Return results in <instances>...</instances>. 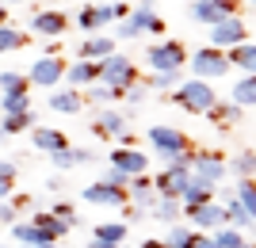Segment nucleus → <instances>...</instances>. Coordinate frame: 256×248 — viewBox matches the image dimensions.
I'll use <instances>...</instances> for the list:
<instances>
[{"label":"nucleus","mask_w":256,"mask_h":248,"mask_svg":"<svg viewBox=\"0 0 256 248\" xmlns=\"http://www.w3.org/2000/svg\"><path fill=\"white\" fill-rule=\"evenodd\" d=\"M146 141L153 145V153H157L164 164H188L192 161V138L184 134V130H172V126H150L146 130Z\"/></svg>","instance_id":"f257e3e1"},{"label":"nucleus","mask_w":256,"mask_h":248,"mask_svg":"<svg viewBox=\"0 0 256 248\" xmlns=\"http://www.w3.org/2000/svg\"><path fill=\"white\" fill-rule=\"evenodd\" d=\"M168 99H172V103H176L180 111H192V115H206V111L214 107L218 92L210 88V80H199V76H192V80H180V84L172 88Z\"/></svg>","instance_id":"f03ea898"},{"label":"nucleus","mask_w":256,"mask_h":248,"mask_svg":"<svg viewBox=\"0 0 256 248\" xmlns=\"http://www.w3.org/2000/svg\"><path fill=\"white\" fill-rule=\"evenodd\" d=\"M118 38H142V34H164V19L150 4H134V8L118 19Z\"/></svg>","instance_id":"7ed1b4c3"},{"label":"nucleus","mask_w":256,"mask_h":248,"mask_svg":"<svg viewBox=\"0 0 256 248\" xmlns=\"http://www.w3.org/2000/svg\"><path fill=\"white\" fill-rule=\"evenodd\" d=\"M146 61H150V73H180L188 65V50L176 38H160L146 50Z\"/></svg>","instance_id":"20e7f679"},{"label":"nucleus","mask_w":256,"mask_h":248,"mask_svg":"<svg viewBox=\"0 0 256 248\" xmlns=\"http://www.w3.org/2000/svg\"><path fill=\"white\" fill-rule=\"evenodd\" d=\"M100 80L122 92V88H130L134 80H138V65L130 61L126 54H118V50H111L107 57H100Z\"/></svg>","instance_id":"39448f33"},{"label":"nucleus","mask_w":256,"mask_h":248,"mask_svg":"<svg viewBox=\"0 0 256 248\" xmlns=\"http://www.w3.org/2000/svg\"><path fill=\"white\" fill-rule=\"evenodd\" d=\"M188 65H192V73L199 76V80H218V76L230 73L226 50H218V46H203V50L188 54Z\"/></svg>","instance_id":"423d86ee"},{"label":"nucleus","mask_w":256,"mask_h":248,"mask_svg":"<svg viewBox=\"0 0 256 248\" xmlns=\"http://www.w3.org/2000/svg\"><path fill=\"white\" fill-rule=\"evenodd\" d=\"M27 84L31 88H58L65 80V61L58 54H42L38 61H31V69H27Z\"/></svg>","instance_id":"0eeeda50"},{"label":"nucleus","mask_w":256,"mask_h":248,"mask_svg":"<svg viewBox=\"0 0 256 248\" xmlns=\"http://www.w3.org/2000/svg\"><path fill=\"white\" fill-rule=\"evenodd\" d=\"M188 168H192V176H199V180H206V184H222L226 176V157L218 149H192V161H188Z\"/></svg>","instance_id":"6e6552de"},{"label":"nucleus","mask_w":256,"mask_h":248,"mask_svg":"<svg viewBox=\"0 0 256 248\" xmlns=\"http://www.w3.org/2000/svg\"><path fill=\"white\" fill-rule=\"evenodd\" d=\"M184 218H188V226L199 229V233H210V229L226 226V214H222V203H218V199H206V203L184 206Z\"/></svg>","instance_id":"1a4fd4ad"},{"label":"nucleus","mask_w":256,"mask_h":248,"mask_svg":"<svg viewBox=\"0 0 256 248\" xmlns=\"http://www.w3.org/2000/svg\"><path fill=\"white\" fill-rule=\"evenodd\" d=\"M245 38H248V23L237 11L226 15V19H218V23H210V46H218V50H230V46L245 42Z\"/></svg>","instance_id":"9d476101"},{"label":"nucleus","mask_w":256,"mask_h":248,"mask_svg":"<svg viewBox=\"0 0 256 248\" xmlns=\"http://www.w3.org/2000/svg\"><path fill=\"white\" fill-rule=\"evenodd\" d=\"M107 164H111V168H118V172H126V176L150 172V153L134 149V145H115V149L107 153Z\"/></svg>","instance_id":"9b49d317"},{"label":"nucleus","mask_w":256,"mask_h":248,"mask_svg":"<svg viewBox=\"0 0 256 248\" xmlns=\"http://www.w3.org/2000/svg\"><path fill=\"white\" fill-rule=\"evenodd\" d=\"M188 180H192V168H188V164H164V172L153 176V191L180 199V191H184V184H188Z\"/></svg>","instance_id":"f8f14e48"},{"label":"nucleus","mask_w":256,"mask_h":248,"mask_svg":"<svg viewBox=\"0 0 256 248\" xmlns=\"http://www.w3.org/2000/svg\"><path fill=\"white\" fill-rule=\"evenodd\" d=\"M31 31L38 34V38H62V34L69 31V15L58 11V8L34 11V15H31Z\"/></svg>","instance_id":"ddd939ff"},{"label":"nucleus","mask_w":256,"mask_h":248,"mask_svg":"<svg viewBox=\"0 0 256 248\" xmlns=\"http://www.w3.org/2000/svg\"><path fill=\"white\" fill-rule=\"evenodd\" d=\"M80 199L84 203H92V206H122L126 203V187H115V184H107V180H100V184H88V187H80Z\"/></svg>","instance_id":"4468645a"},{"label":"nucleus","mask_w":256,"mask_h":248,"mask_svg":"<svg viewBox=\"0 0 256 248\" xmlns=\"http://www.w3.org/2000/svg\"><path fill=\"white\" fill-rule=\"evenodd\" d=\"M122 130H130V119L115 107V103H111V107H104V111H100V119L92 122V134H96V138H107V141H118V134H122Z\"/></svg>","instance_id":"2eb2a0df"},{"label":"nucleus","mask_w":256,"mask_h":248,"mask_svg":"<svg viewBox=\"0 0 256 248\" xmlns=\"http://www.w3.org/2000/svg\"><path fill=\"white\" fill-rule=\"evenodd\" d=\"M50 111L58 115H76V111H84V96H80V88H50Z\"/></svg>","instance_id":"dca6fc26"},{"label":"nucleus","mask_w":256,"mask_h":248,"mask_svg":"<svg viewBox=\"0 0 256 248\" xmlns=\"http://www.w3.org/2000/svg\"><path fill=\"white\" fill-rule=\"evenodd\" d=\"M65 80H69V88H84L92 80H100V61H88V57L65 61Z\"/></svg>","instance_id":"f3484780"},{"label":"nucleus","mask_w":256,"mask_h":248,"mask_svg":"<svg viewBox=\"0 0 256 248\" xmlns=\"http://www.w3.org/2000/svg\"><path fill=\"white\" fill-rule=\"evenodd\" d=\"M111 50H115V38H111V34H92V31H88L84 38H80V46H76V57L100 61V57H107Z\"/></svg>","instance_id":"a211bd4d"},{"label":"nucleus","mask_w":256,"mask_h":248,"mask_svg":"<svg viewBox=\"0 0 256 248\" xmlns=\"http://www.w3.org/2000/svg\"><path fill=\"white\" fill-rule=\"evenodd\" d=\"M192 19L195 23H203V27H210V23L226 19V15H234V11L226 8V4H218V0H192Z\"/></svg>","instance_id":"6ab92c4d"},{"label":"nucleus","mask_w":256,"mask_h":248,"mask_svg":"<svg viewBox=\"0 0 256 248\" xmlns=\"http://www.w3.org/2000/svg\"><path fill=\"white\" fill-rule=\"evenodd\" d=\"M146 214L157 218V222H164V226H172V222H180V218H184V206H180V199H172V195H157Z\"/></svg>","instance_id":"aec40b11"},{"label":"nucleus","mask_w":256,"mask_h":248,"mask_svg":"<svg viewBox=\"0 0 256 248\" xmlns=\"http://www.w3.org/2000/svg\"><path fill=\"white\" fill-rule=\"evenodd\" d=\"M226 61H230V69L252 73V69H256V46H252V38H245V42L230 46V50H226Z\"/></svg>","instance_id":"412c9836"},{"label":"nucleus","mask_w":256,"mask_h":248,"mask_svg":"<svg viewBox=\"0 0 256 248\" xmlns=\"http://www.w3.org/2000/svg\"><path fill=\"white\" fill-rule=\"evenodd\" d=\"M31 145L38 153H54V149H62V145H69V138L54 126H31Z\"/></svg>","instance_id":"4be33fe9"},{"label":"nucleus","mask_w":256,"mask_h":248,"mask_svg":"<svg viewBox=\"0 0 256 248\" xmlns=\"http://www.w3.org/2000/svg\"><path fill=\"white\" fill-rule=\"evenodd\" d=\"M80 96H84L88 103H96V107H111V103H118V99H122V92H118V88H111V84H104V80H92V84L80 88Z\"/></svg>","instance_id":"5701e85b"},{"label":"nucleus","mask_w":256,"mask_h":248,"mask_svg":"<svg viewBox=\"0 0 256 248\" xmlns=\"http://www.w3.org/2000/svg\"><path fill=\"white\" fill-rule=\"evenodd\" d=\"M230 103H237L241 111H252V103H256V76L252 73H241V80L230 88Z\"/></svg>","instance_id":"b1692460"},{"label":"nucleus","mask_w":256,"mask_h":248,"mask_svg":"<svg viewBox=\"0 0 256 248\" xmlns=\"http://www.w3.org/2000/svg\"><path fill=\"white\" fill-rule=\"evenodd\" d=\"M214 187H218V184H206V180L192 176V180L184 184V191H180V206H195V203H206V199H214Z\"/></svg>","instance_id":"393cba45"},{"label":"nucleus","mask_w":256,"mask_h":248,"mask_svg":"<svg viewBox=\"0 0 256 248\" xmlns=\"http://www.w3.org/2000/svg\"><path fill=\"white\" fill-rule=\"evenodd\" d=\"M222 214H226V226L241 229V233H248V229H252V218H256V214H248L245 206L237 203L234 195H230V199H222Z\"/></svg>","instance_id":"a878e982"},{"label":"nucleus","mask_w":256,"mask_h":248,"mask_svg":"<svg viewBox=\"0 0 256 248\" xmlns=\"http://www.w3.org/2000/svg\"><path fill=\"white\" fill-rule=\"evenodd\" d=\"M12 237L20 241V245H42V241H54L42 226H34V222H12Z\"/></svg>","instance_id":"bb28decb"},{"label":"nucleus","mask_w":256,"mask_h":248,"mask_svg":"<svg viewBox=\"0 0 256 248\" xmlns=\"http://www.w3.org/2000/svg\"><path fill=\"white\" fill-rule=\"evenodd\" d=\"M210 237H214V245H218V248H252L248 233H241V229H234V226H218V229H210Z\"/></svg>","instance_id":"cd10ccee"},{"label":"nucleus","mask_w":256,"mask_h":248,"mask_svg":"<svg viewBox=\"0 0 256 248\" xmlns=\"http://www.w3.org/2000/svg\"><path fill=\"white\" fill-rule=\"evenodd\" d=\"M31 107V92L27 88H12V92H0V115H16V111Z\"/></svg>","instance_id":"c85d7f7f"},{"label":"nucleus","mask_w":256,"mask_h":248,"mask_svg":"<svg viewBox=\"0 0 256 248\" xmlns=\"http://www.w3.org/2000/svg\"><path fill=\"white\" fill-rule=\"evenodd\" d=\"M34 122H38V115L27 107V111H16V115H4V122H0V126H4V134L12 138V134H27Z\"/></svg>","instance_id":"c756f323"},{"label":"nucleus","mask_w":256,"mask_h":248,"mask_svg":"<svg viewBox=\"0 0 256 248\" xmlns=\"http://www.w3.org/2000/svg\"><path fill=\"white\" fill-rule=\"evenodd\" d=\"M126 233H130V226L118 218V222H100L96 229H92V237H100V241H111V245H122L126 241Z\"/></svg>","instance_id":"7c9ffc66"},{"label":"nucleus","mask_w":256,"mask_h":248,"mask_svg":"<svg viewBox=\"0 0 256 248\" xmlns=\"http://www.w3.org/2000/svg\"><path fill=\"white\" fill-rule=\"evenodd\" d=\"M20 46H27V31L12 27V23H0V54H8V50H20Z\"/></svg>","instance_id":"2f4dec72"},{"label":"nucleus","mask_w":256,"mask_h":248,"mask_svg":"<svg viewBox=\"0 0 256 248\" xmlns=\"http://www.w3.org/2000/svg\"><path fill=\"white\" fill-rule=\"evenodd\" d=\"M192 237H195L192 226L172 222V226H168V237H164V248H192Z\"/></svg>","instance_id":"473e14b6"},{"label":"nucleus","mask_w":256,"mask_h":248,"mask_svg":"<svg viewBox=\"0 0 256 248\" xmlns=\"http://www.w3.org/2000/svg\"><path fill=\"white\" fill-rule=\"evenodd\" d=\"M206 119L222 122V126H234V122L241 119V107H237V103H218V99H214V107L206 111Z\"/></svg>","instance_id":"72a5a7b5"},{"label":"nucleus","mask_w":256,"mask_h":248,"mask_svg":"<svg viewBox=\"0 0 256 248\" xmlns=\"http://www.w3.org/2000/svg\"><path fill=\"white\" fill-rule=\"evenodd\" d=\"M252 164H256V157H252V149H241V153H234V161L226 164V172H234L237 180H245V176H252Z\"/></svg>","instance_id":"f704fd0d"},{"label":"nucleus","mask_w":256,"mask_h":248,"mask_svg":"<svg viewBox=\"0 0 256 248\" xmlns=\"http://www.w3.org/2000/svg\"><path fill=\"white\" fill-rule=\"evenodd\" d=\"M234 199H237L241 206H245L248 214H256V184H252V176L237 180V187H234Z\"/></svg>","instance_id":"c9c22d12"},{"label":"nucleus","mask_w":256,"mask_h":248,"mask_svg":"<svg viewBox=\"0 0 256 248\" xmlns=\"http://www.w3.org/2000/svg\"><path fill=\"white\" fill-rule=\"evenodd\" d=\"M31 222H34V226H42V229H46V233H50L54 241H62L65 233H69V226H65V222H58V218H54L50 210H38V214H34Z\"/></svg>","instance_id":"e433bc0d"},{"label":"nucleus","mask_w":256,"mask_h":248,"mask_svg":"<svg viewBox=\"0 0 256 248\" xmlns=\"http://www.w3.org/2000/svg\"><path fill=\"white\" fill-rule=\"evenodd\" d=\"M54 161V168L58 172H69V168H76V145H62V149H54V153H46Z\"/></svg>","instance_id":"4c0bfd02"},{"label":"nucleus","mask_w":256,"mask_h":248,"mask_svg":"<svg viewBox=\"0 0 256 248\" xmlns=\"http://www.w3.org/2000/svg\"><path fill=\"white\" fill-rule=\"evenodd\" d=\"M50 214L58 218V222H65V226H69V229H76V226H80V218H76L73 203H65V199H58V203L50 206Z\"/></svg>","instance_id":"58836bf2"},{"label":"nucleus","mask_w":256,"mask_h":248,"mask_svg":"<svg viewBox=\"0 0 256 248\" xmlns=\"http://www.w3.org/2000/svg\"><path fill=\"white\" fill-rule=\"evenodd\" d=\"M176 84H180V73H153L146 88H153V92H172Z\"/></svg>","instance_id":"ea45409f"},{"label":"nucleus","mask_w":256,"mask_h":248,"mask_svg":"<svg viewBox=\"0 0 256 248\" xmlns=\"http://www.w3.org/2000/svg\"><path fill=\"white\" fill-rule=\"evenodd\" d=\"M146 92H150V88L142 84V80H134L130 88H122V99H126L130 107H142V103H146Z\"/></svg>","instance_id":"a19ab883"},{"label":"nucleus","mask_w":256,"mask_h":248,"mask_svg":"<svg viewBox=\"0 0 256 248\" xmlns=\"http://www.w3.org/2000/svg\"><path fill=\"white\" fill-rule=\"evenodd\" d=\"M76 27H80V31H100V23H96V8H92V4H84V8L76 11Z\"/></svg>","instance_id":"79ce46f5"},{"label":"nucleus","mask_w":256,"mask_h":248,"mask_svg":"<svg viewBox=\"0 0 256 248\" xmlns=\"http://www.w3.org/2000/svg\"><path fill=\"white\" fill-rule=\"evenodd\" d=\"M118 214H122V222H126V226H134V222H142V218H146V210H142L138 203H130V199H126V203L118 206Z\"/></svg>","instance_id":"37998d69"},{"label":"nucleus","mask_w":256,"mask_h":248,"mask_svg":"<svg viewBox=\"0 0 256 248\" xmlns=\"http://www.w3.org/2000/svg\"><path fill=\"white\" fill-rule=\"evenodd\" d=\"M12 88H31L23 73H0V92H12Z\"/></svg>","instance_id":"c03bdc74"},{"label":"nucleus","mask_w":256,"mask_h":248,"mask_svg":"<svg viewBox=\"0 0 256 248\" xmlns=\"http://www.w3.org/2000/svg\"><path fill=\"white\" fill-rule=\"evenodd\" d=\"M12 222H20V210L8 199H0V226H12Z\"/></svg>","instance_id":"a18cd8bd"},{"label":"nucleus","mask_w":256,"mask_h":248,"mask_svg":"<svg viewBox=\"0 0 256 248\" xmlns=\"http://www.w3.org/2000/svg\"><path fill=\"white\" fill-rule=\"evenodd\" d=\"M192 248H218V245H214V237H210V233H199V229H195Z\"/></svg>","instance_id":"49530a36"},{"label":"nucleus","mask_w":256,"mask_h":248,"mask_svg":"<svg viewBox=\"0 0 256 248\" xmlns=\"http://www.w3.org/2000/svg\"><path fill=\"white\" fill-rule=\"evenodd\" d=\"M104 180H107V184H115V187H126V180H130V176H126V172H118V168H107V176H104Z\"/></svg>","instance_id":"de8ad7c7"},{"label":"nucleus","mask_w":256,"mask_h":248,"mask_svg":"<svg viewBox=\"0 0 256 248\" xmlns=\"http://www.w3.org/2000/svg\"><path fill=\"white\" fill-rule=\"evenodd\" d=\"M16 176H20L16 161H0V180H16Z\"/></svg>","instance_id":"09e8293b"},{"label":"nucleus","mask_w":256,"mask_h":248,"mask_svg":"<svg viewBox=\"0 0 256 248\" xmlns=\"http://www.w3.org/2000/svg\"><path fill=\"white\" fill-rule=\"evenodd\" d=\"M12 206H16V210H27V206H34V199H31V195H12Z\"/></svg>","instance_id":"8fccbe9b"},{"label":"nucleus","mask_w":256,"mask_h":248,"mask_svg":"<svg viewBox=\"0 0 256 248\" xmlns=\"http://www.w3.org/2000/svg\"><path fill=\"white\" fill-rule=\"evenodd\" d=\"M46 191H54V195H62V191H65V180H62V172L46 180Z\"/></svg>","instance_id":"3c124183"},{"label":"nucleus","mask_w":256,"mask_h":248,"mask_svg":"<svg viewBox=\"0 0 256 248\" xmlns=\"http://www.w3.org/2000/svg\"><path fill=\"white\" fill-rule=\"evenodd\" d=\"M12 191H16V180H0V199H8Z\"/></svg>","instance_id":"603ef678"},{"label":"nucleus","mask_w":256,"mask_h":248,"mask_svg":"<svg viewBox=\"0 0 256 248\" xmlns=\"http://www.w3.org/2000/svg\"><path fill=\"white\" fill-rule=\"evenodd\" d=\"M84 248H118V245H111V241H100V237H92Z\"/></svg>","instance_id":"864d4df0"},{"label":"nucleus","mask_w":256,"mask_h":248,"mask_svg":"<svg viewBox=\"0 0 256 248\" xmlns=\"http://www.w3.org/2000/svg\"><path fill=\"white\" fill-rule=\"evenodd\" d=\"M20 248H58V241H42V245H20Z\"/></svg>","instance_id":"5fc2aeb1"},{"label":"nucleus","mask_w":256,"mask_h":248,"mask_svg":"<svg viewBox=\"0 0 256 248\" xmlns=\"http://www.w3.org/2000/svg\"><path fill=\"white\" fill-rule=\"evenodd\" d=\"M0 23H8V4L0 0Z\"/></svg>","instance_id":"6e6d98bb"},{"label":"nucleus","mask_w":256,"mask_h":248,"mask_svg":"<svg viewBox=\"0 0 256 248\" xmlns=\"http://www.w3.org/2000/svg\"><path fill=\"white\" fill-rule=\"evenodd\" d=\"M218 4H226L230 11H237V4H241V0H218Z\"/></svg>","instance_id":"4d7b16f0"},{"label":"nucleus","mask_w":256,"mask_h":248,"mask_svg":"<svg viewBox=\"0 0 256 248\" xmlns=\"http://www.w3.org/2000/svg\"><path fill=\"white\" fill-rule=\"evenodd\" d=\"M4 138H8V134H4V126H0V141H4Z\"/></svg>","instance_id":"13d9d810"},{"label":"nucleus","mask_w":256,"mask_h":248,"mask_svg":"<svg viewBox=\"0 0 256 248\" xmlns=\"http://www.w3.org/2000/svg\"><path fill=\"white\" fill-rule=\"evenodd\" d=\"M4 4H23V0H4Z\"/></svg>","instance_id":"bf43d9fd"},{"label":"nucleus","mask_w":256,"mask_h":248,"mask_svg":"<svg viewBox=\"0 0 256 248\" xmlns=\"http://www.w3.org/2000/svg\"><path fill=\"white\" fill-rule=\"evenodd\" d=\"M134 4H153V0H134Z\"/></svg>","instance_id":"052dcab7"},{"label":"nucleus","mask_w":256,"mask_h":248,"mask_svg":"<svg viewBox=\"0 0 256 248\" xmlns=\"http://www.w3.org/2000/svg\"><path fill=\"white\" fill-rule=\"evenodd\" d=\"M118 248H126V245H118Z\"/></svg>","instance_id":"680f3d73"},{"label":"nucleus","mask_w":256,"mask_h":248,"mask_svg":"<svg viewBox=\"0 0 256 248\" xmlns=\"http://www.w3.org/2000/svg\"><path fill=\"white\" fill-rule=\"evenodd\" d=\"M160 248H164V245H160Z\"/></svg>","instance_id":"e2e57ef3"}]
</instances>
